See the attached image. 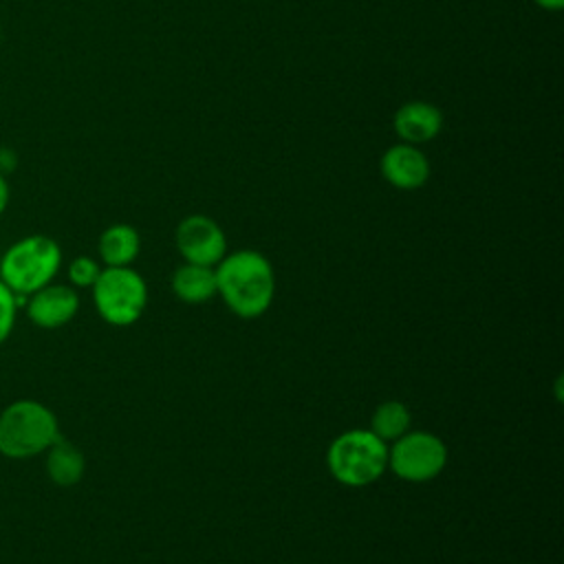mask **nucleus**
I'll return each instance as SVG.
<instances>
[{
  "label": "nucleus",
  "mask_w": 564,
  "mask_h": 564,
  "mask_svg": "<svg viewBox=\"0 0 564 564\" xmlns=\"http://www.w3.org/2000/svg\"><path fill=\"white\" fill-rule=\"evenodd\" d=\"M26 317L44 330L66 326L79 311V295L70 284H46L24 297Z\"/></svg>",
  "instance_id": "6e6552de"
},
{
  "label": "nucleus",
  "mask_w": 564,
  "mask_h": 564,
  "mask_svg": "<svg viewBox=\"0 0 564 564\" xmlns=\"http://www.w3.org/2000/svg\"><path fill=\"white\" fill-rule=\"evenodd\" d=\"M44 454L46 474L57 487H73L82 480L86 471V458L77 445L59 436Z\"/></svg>",
  "instance_id": "f8f14e48"
},
{
  "label": "nucleus",
  "mask_w": 564,
  "mask_h": 564,
  "mask_svg": "<svg viewBox=\"0 0 564 564\" xmlns=\"http://www.w3.org/2000/svg\"><path fill=\"white\" fill-rule=\"evenodd\" d=\"M326 467L346 487L372 485L388 469V443L370 430H346L328 445Z\"/></svg>",
  "instance_id": "20e7f679"
},
{
  "label": "nucleus",
  "mask_w": 564,
  "mask_h": 564,
  "mask_svg": "<svg viewBox=\"0 0 564 564\" xmlns=\"http://www.w3.org/2000/svg\"><path fill=\"white\" fill-rule=\"evenodd\" d=\"M93 302L104 322L128 326L141 317L148 304V286L130 267H106L93 284Z\"/></svg>",
  "instance_id": "39448f33"
},
{
  "label": "nucleus",
  "mask_w": 564,
  "mask_h": 564,
  "mask_svg": "<svg viewBox=\"0 0 564 564\" xmlns=\"http://www.w3.org/2000/svg\"><path fill=\"white\" fill-rule=\"evenodd\" d=\"M533 2L546 11H560L564 7V0H533Z\"/></svg>",
  "instance_id": "a211bd4d"
},
{
  "label": "nucleus",
  "mask_w": 564,
  "mask_h": 564,
  "mask_svg": "<svg viewBox=\"0 0 564 564\" xmlns=\"http://www.w3.org/2000/svg\"><path fill=\"white\" fill-rule=\"evenodd\" d=\"M59 438L55 412L35 399H15L0 412V454L24 460L44 454Z\"/></svg>",
  "instance_id": "f03ea898"
},
{
  "label": "nucleus",
  "mask_w": 564,
  "mask_h": 564,
  "mask_svg": "<svg viewBox=\"0 0 564 564\" xmlns=\"http://www.w3.org/2000/svg\"><path fill=\"white\" fill-rule=\"evenodd\" d=\"M141 251L139 231L132 225L117 223L101 231L97 242L99 260L106 267H130Z\"/></svg>",
  "instance_id": "9b49d317"
},
{
  "label": "nucleus",
  "mask_w": 564,
  "mask_h": 564,
  "mask_svg": "<svg viewBox=\"0 0 564 564\" xmlns=\"http://www.w3.org/2000/svg\"><path fill=\"white\" fill-rule=\"evenodd\" d=\"M24 306V297H18L2 280H0V346L9 339L15 328L18 311Z\"/></svg>",
  "instance_id": "2eb2a0df"
},
{
  "label": "nucleus",
  "mask_w": 564,
  "mask_h": 564,
  "mask_svg": "<svg viewBox=\"0 0 564 564\" xmlns=\"http://www.w3.org/2000/svg\"><path fill=\"white\" fill-rule=\"evenodd\" d=\"M216 269V295L240 317L262 315L275 293V275L271 262L253 249L225 253Z\"/></svg>",
  "instance_id": "f257e3e1"
},
{
  "label": "nucleus",
  "mask_w": 564,
  "mask_h": 564,
  "mask_svg": "<svg viewBox=\"0 0 564 564\" xmlns=\"http://www.w3.org/2000/svg\"><path fill=\"white\" fill-rule=\"evenodd\" d=\"M410 423H412V416L408 405L392 399L377 405L370 421V432H375L383 443H392L410 430Z\"/></svg>",
  "instance_id": "4468645a"
},
{
  "label": "nucleus",
  "mask_w": 564,
  "mask_h": 564,
  "mask_svg": "<svg viewBox=\"0 0 564 564\" xmlns=\"http://www.w3.org/2000/svg\"><path fill=\"white\" fill-rule=\"evenodd\" d=\"M66 273H68L70 286H75V289H93V284L97 282V278L101 273V267L90 256H77V258L70 260Z\"/></svg>",
  "instance_id": "dca6fc26"
},
{
  "label": "nucleus",
  "mask_w": 564,
  "mask_h": 564,
  "mask_svg": "<svg viewBox=\"0 0 564 564\" xmlns=\"http://www.w3.org/2000/svg\"><path fill=\"white\" fill-rule=\"evenodd\" d=\"M62 267V247L44 234H31L4 249L0 256V280L26 297L53 282Z\"/></svg>",
  "instance_id": "7ed1b4c3"
},
{
  "label": "nucleus",
  "mask_w": 564,
  "mask_h": 564,
  "mask_svg": "<svg viewBox=\"0 0 564 564\" xmlns=\"http://www.w3.org/2000/svg\"><path fill=\"white\" fill-rule=\"evenodd\" d=\"M0 44H2V26H0Z\"/></svg>",
  "instance_id": "6ab92c4d"
},
{
  "label": "nucleus",
  "mask_w": 564,
  "mask_h": 564,
  "mask_svg": "<svg viewBox=\"0 0 564 564\" xmlns=\"http://www.w3.org/2000/svg\"><path fill=\"white\" fill-rule=\"evenodd\" d=\"M172 291L189 304L207 302L216 295V269L185 262L172 275Z\"/></svg>",
  "instance_id": "ddd939ff"
},
{
  "label": "nucleus",
  "mask_w": 564,
  "mask_h": 564,
  "mask_svg": "<svg viewBox=\"0 0 564 564\" xmlns=\"http://www.w3.org/2000/svg\"><path fill=\"white\" fill-rule=\"evenodd\" d=\"M9 200H11V187H9L7 176L0 172V216H2L4 209L9 207Z\"/></svg>",
  "instance_id": "f3484780"
},
{
  "label": "nucleus",
  "mask_w": 564,
  "mask_h": 564,
  "mask_svg": "<svg viewBox=\"0 0 564 564\" xmlns=\"http://www.w3.org/2000/svg\"><path fill=\"white\" fill-rule=\"evenodd\" d=\"M447 463L445 443L425 430L405 432L388 447V467L403 480L425 482L436 478Z\"/></svg>",
  "instance_id": "423d86ee"
},
{
  "label": "nucleus",
  "mask_w": 564,
  "mask_h": 564,
  "mask_svg": "<svg viewBox=\"0 0 564 564\" xmlns=\"http://www.w3.org/2000/svg\"><path fill=\"white\" fill-rule=\"evenodd\" d=\"M392 128L403 143L423 145L436 139L443 130V112L432 101L412 99L397 108L392 117Z\"/></svg>",
  "instance_id": "9d476101"
},
{
  "label": "nucleus",
  "mask_w": 564,
  "mask_h": 564,
  "mask_svg": "<svg viewBox=\"0 0 564 564\" xmlns=\"http://www.w3.org/2000/svg\"><path fill=\"white\" fill-rule=\"evenodd\" d=\"M379 170L383 181H388L397 189H419L430 178V161L419 145L412 143H394L390 145L379 161Z\"/></svg>",
  "instance_id": "1a4fd4ad"
},
{
  "label": "nucleus",
  "mask_w": 564,
  "mask_h": 564,
  "mask_svg": "<svg viewBox=\"0 0 564 564\" xmlns=\"http://www.w3.org/2000/svg\"><path fill=\"white\" fill-rule=\"evenodd\" d=\"M174 242L183 260L192 264L216 267L227 253L225 231L205 214L185 216L174 231Z\"/></svg>",
  "instance_id": "0eeeda50"
}]
</instances>
